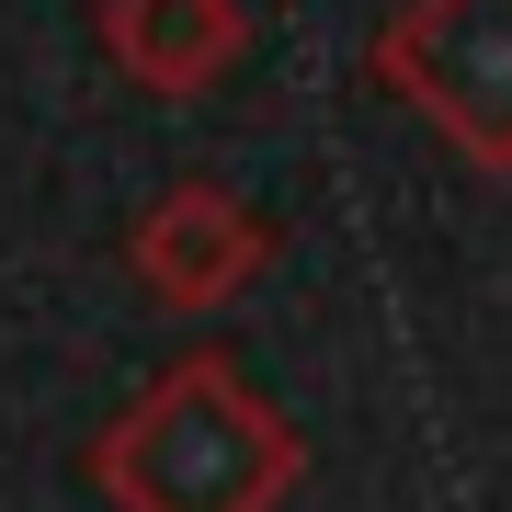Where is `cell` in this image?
Wrapping results in <instances>:
<instances>
[{"mask_svg":"<svg viewBox=\"0 0 512 512\" xmlns=\"http://www.w3.org/2000/svg\"><path fill=\"white\" fill-rule=\"evenodd\" d=\"M376 80L456 160L512 171V0H399L376 35Z\"/></svg>","mask_w":512,"mask_h":512,"instance_id":"obj_2","label":"cell"},{"mask_svg":"<svg viewBox=\"0 0 512 512\" xmlns=\"http://www.w3.org/2000/svg\"><path fill=\"white\" fill-rule=\"evenodd\" d=\"M92 35H103V57L137 80V92L194 103V92H217V80L239 69L251 12H239V0H103Z\"/></svg>","mask_w":512,"mask_h":512,"instance_id":"obj_4","label":"cell"},{"mask_svg":"<svg viewBox=\"0 0 512 512\" xmlns=\"http://www.w3.org/2000/svg\"><path fill=\"white\" fill-rule=\"evenodd\" d=\"M262 262H274V228H262L228 183H171L137 217V285L160 296V308H228Z\"/></svg>","mask_w":512,"mask_h":512,"instance_id":"obj_3","label":"cell"},{"mask_svg":"<svg viewBox=\"0 0 512 512\" xmlns=\"http://www.w3.org/2000/svg\"><path fill=\"white\" fill-rule=\"evenodd\" d=\"M308 478V433L251 399L228 353H183L103 421L92 490L114 512H285Z\"/></svg>","mask_w":512,"mask_h":512,"instance_id":"obj_1","label":"cell"}]
</instances>
